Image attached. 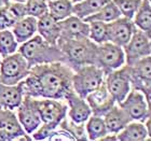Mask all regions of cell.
<instances>
[{"instance_id":"37","label":"cell","mask_w":151,"mask_h":141,"mask_svg":"<svg viewBox=\"0 0 151 141\" xmlns=\"http://www.w3.org/2000/svg\"><path fill=\"white\" fill-rule=\"evenodd\" d=\"M8 9L10 10V12L12 13L13 15L15 16L16 19H19L27 15L26 13V6L25 3L21 2H15V1H10V3L8 4Z\"/></svg>"},{"instance_id":"26","label":"cell","mask_w":151,"mask_h":141,"mask_svg":"<svg viewBox=\"0 0 151 141\" xmlns=\"http://www.w3.org/2000/svg\"><path fill=\"white\" fill-rule=\"evenodd\" d=\"M121 16L119 9L116 8V6L112 2V0H110L109 2H107L101 10H98L97 12L92 14V15L85 17L83 21L86 23L92 22V21H98V22H104V23H110L114 19H119Z\"/></svg>"},{"instance_id":"32","label":"cell","mask_w":151,"mask_h":141,"mask_svg":"<svg viewBox=\"0 0 151 141\" xmlns=\"http://www.w3.org/2000/svg\"><path fill=\"white\" fill-rule=\"evenodd\" d=\"M112 2L119 9L121 16L133 19L136 11L138 10L142 0H112Z\"/></svg>"},{"instance_id":"15","label":"cell","mask_w":151,"mask_h":141,"mask_svg":"<svg viewBox=\"0 0 151 141\" xmlns=\"http://www.w3.org/2000/svg\"><path fill=\"white\" fill-rule=\"evenodd\" d=\"M24 132L14 110L0 109V140H15Z\"/></svg>"},{"instance_id":"12","label":"cell","mask_w":151,"mask_h":141,"mask_svg":"<svg viewBox=\"0 0 151 141\" xmlns=\"http://www.w3.org/2000/svg\"><path fill=\"white\" fill-rule=\"evenodd\" d=\"M15 110L17 120L25 132L32 135L41 125L42 122L36 107V98L24 96L21 104Z\"/></svg>"},{"instance_id":"35","label":"cell","mask_w":151,"mask_h":141,"mask_svg":"<svg viewBox=\"0 0 151 141\" xmlns=\"http://www.w3.org/2000/svg\"><path fill=\"white\" fill-rule=\"evenodd\" d=\"M58 126L47 124V123H41V125L32 134V140H47L49 136L53 132L55 128Z\"/></svg>"},{"instance_id":"43","label":"cell","mask_w":151,"mask_h":141,"mask_svg":"<svg viewBox=\"0 0 151 141\" xmlns=\"http://www.w3.org/2000/svg\"><path fill=\"white\" fill-rule=\"evenodd\" d=\"M47 1H52V0H47Z\"/></svg>"},{"instance_id":"20","label":"cell","mask_w":151,"mask_h":141,"mask_svg":"<svg viewBox=\"0 0 151 141\" xmlns=\"http://www.w3.org/2000/svg\"><path fill=\"white\" fill-rule=\"evenodd\" d=\"M23 97L19 84L6 85L0 83V109L15 110L21 104Z\"/></svg>"},{"instance_id":"16","label":"cell","mask_w":151,"mask_h":141,"mask_svg":"<svg viewBox=\"0 0 151 141\" xmlns=\"http://www.w3.org/2000/svg\"><path fill=\"white\" fill-rule=\"evenodd\" d=\"M67 104V116L76 123H85L92 115V110L85 98L80 97L75 92H70L65 98Z\"/></svg>"},{"instance_id":"4","label":"cell","mask_w":151,"mask_h":141,"mask_svg":"<svg viewBox=\"0 0 151 141\" xmlns=\"http://www.w3.org/2000/svg\"><path fill=\"white\" fill-rule=\"evenodd\" d=\"M105 80L104 71L95 65H85L73 71V89L80 97L85 98L99 87Z\"/></svg>"},{"instance_id":"17","label":"cell","mask_w":151,"mask_h":141,"mask_svg":"<svg viewBox=\"0 0 151 141\" xmlns=\"http://www.w3.org/2000/svg\"><path fill=\"white\" fill-rule=\"evenodd\" d=\"M37 32L42 39L52 45H57V40L60 37L58 21L52 17L49 12L37 19Z\"/></svg>"},{"instance_id":"36","label":"cell","mask_w":151,"mask_h":141,"mask_svg":"<svg viewBox=\"0 0 151 141\" xmlns=\"http://www.w3.org/2000/svg\"><path fill=\"white\" fill-rule=\"evenodd\" d=\"M47 140L50 141H76L75 138L65 129L57 127L53 130V132L49 136Z\"/></svg>"},{"instance_id":"23","label":"cell","mask_w":151,"mask_h":141,"mask_svg":"<svg viewBox=\"0 0 151 141\" xmlns=\"http://www.w3.org/2000/svg\"><path fill=\"white\" fill-rule=\"evenodd\" d=\"M136 28L144 31L150 37L151 35V3L150 0H142L138 10L133 17Z\"/></svg>"},{"instance_id":"28","label":"cell","mask_w":151,"mask_h":141,"mask_svg":"<svg viewBox=\"0 0 151 141\" xmlns=\"http://www.w3.org/2000/svg\"><path fill=\"white\" fill-rule=\"evenodd\" d=\"M19 42L11 31V29L0 30V57H6L8 55L17 52Z\"/></svg>"},{"instance_id":"10","label":"cell","mask_w":151,"mask_h":141,"mask_svg":"<svg viewBox=\"0 0 151 141\" xmlns=\"http://www.w3.org/2000/svg\"><path fill=\"white\" fill-rule=\"evenodd\" d=\"M36 107L41 122L58 126L67 115V104L65 100L53 98H36Z\"/></svg>"},{"instance_id":"24","label":"cell","mask_w":151,"mask_h":141,"mask_svg":"<svg viewBox=\"0 0 151 141\" xmlns=\"http://www.w3.org/2000/svg\"><path fill=\"white\" fill-rule=\"evenodd\" d=\"M110 0H82L80 2L73 3V15L84 19L85 17L94 14L101 10Z\"/></svg>"},{"instance_id":"44","label":"cell","mask_w":151,"mask_h":141,"mask_svg":"<svg viewBox=\"0 0 151 141\" xmlns=\"http://www.w3.org/2000/svg\"><path fill=\"white\" fill-rule=\"evenodd\" d=\"M0 60H1V57H0Z\"/></svg>"},{"instance_id":"6","label":"cell","mask_w":151,"mask_h":141,"mask_svg":"<svg viewBox=\"0 0 151 141\" xmlns=\"http://www.w3.org/2000/svg\"><path fill=\"white\" fill-rule=\"evenodd\" d=\"M94 65L104 71L105 75L125 65V55L123 47L106 41L97 44Z\"/></svg>"},{"instance_id":"39","label":"cell","mask_w":151,"mask_h":141,"mask_svg":"<svg viewBox=\"0 0 151 141\" xmlns=\"http://www.w3.org/2000/svg\"><path fill=\"white\" fill-rule=\"evenodd\" d=\"M103 141H109V140H118V137H116V134H111V132H108L106 135L101 139Z\"/></svg>"},{"instance_id":"29","label":"cell","mask_w":151,"mask_h":141,"mask_svg":"<svg viewBox=\"0 0 151 141\" xmlns=\"http://www.w3.org/2000/svg\"><path fill=\"white\" fill-rule=\"evenodd\" d=\"M23 96H29L32 98H41V86L40 82L34 73L30 72L27 74L23 81L19 83Z\"/></svg>"},{"instance_id":"14","label":"cell","mask_w":151,"mask_h":141,"mask_svg":"<svg viewBox=\"0 0 151 141\" xmlns=\"http://www.w3.org/2000/svg\"><path fill=\"white\" fill-rule=\"evenodd\" d=\"M85 100L91 108L92 114L97 116H104L108 110L116 104L111 94L108 92L105 83H103L95 91L91 92L85 97Z\"/></svg>"},{"instance_id":"9","label":"cell","mask_w":151,"mask_h":141,"mask_svg":"<svg viewBox=\"0 0 151 141\" xmlns=\"http://www.w3.org/2000/svg\"><path fill=\"white\" fill-rule=\"evenodd\" d=\"M119 104L126 112L131 121L144 123L150 117V102L142 92L131 89L124 100Z\"/></svg>"},{"instance_id":"31","label":"cell","mask_w":151,"mask_h":141,"mask_svg":"<svg viewBox=\"0 0 151 141\" xmlns=\"http://www.w3.org/2000/svg\"><path fill=\"white\" fill-rule=\"evenodd\" d=\"M93 42L96 44H101L108 41L107 36V23L92 21L88 22V36Z\"/></svg>"},{"instance_id":"30","label":"cell","mask_w":151,"mask_h":141,"mask_svg":"<svg viewBox=\"0 0 151 141\" xmlns=\"http://www.w3.org/2000/svg\"><path fill=\"white\" fill-rule=\"evenodd\" d=\"M58 127L65 129L69 132L70 135L73 136L75 140H88V136H86V132H85V125L84 123H76L68 117L65 116L62 122L60 123Z\"/></svg>"},{"instance_id":"34","label":"cell","mask_w":151,"mask_h":141,"mask_svg":"<svg viewBox=\"0 0 151 141\" xmlns=\"http://www.w3.org/2000/svg\"><path fill=\"white\" fill-rule=\"evenodd\" d=\"M17 19L10 12L8 6L0 8V30L11 29L16 23Z\"/></svg>"},{"instance_id":"5","label":"cell","mask_w":151,"mask_h":141,"mask_svg":"<svg viewBox=\"0 0 151 141\" xmlns=\"http://www.w3.org/2000/svg\"><path fill=\"white\" fill-rule=\"evenodd\" d=\"M30 67L27 60L19 52L2 57L0 60V83L16 85L29 73Z\"/></svg>"},{"instance_id":"7","label":"cell","mask_w":151,"mask_h":141,"mask_svg":"<svg viewBox=\"0 0 151 141\" xmlns=\"http://www.w3.org/2000/svg\"><path fill=\"white\" fill-rule=\"evenodd\" d=\"M129 66L132 89L142 92L150 102L151 96V56H146Z\"/></svg>"},{"instance_id":"22","label":"cell","mask_w":151,"mask_h":141,"mask_svg":"<svg viewBox=\"0 0 151 141\" xmlns=\"http://www.w3.org/2000/svg\"><path fill=\"white\" fill-rule=\"evenodd\" d=\"M120 141H146L150 140V134L145 124L138 121H131L120 132L116 134Z\"/></svg>"},{"instance_id":"3","label":"cell","mask_w":151,"mask_h":141,"mask_svg":"<svg viewBox=\"0 0 151 141\" xmlns=\"http://www.w3.org/2000/svg\"><path fill=\"white\" fill-rule=\"evenodd\" d=\"M17 52L24 56L30 68L42 64H50L55 62L64 63V55L60 47L57 45L47 43L39 35H35L29 40L21 43Z\"/></svg>"},{"instance_id":"40","label":"cell","mask_w":151,"mask_h":141,"mask_svg":"<svg viewBox=\"0 0 151 141\" xmlns=\"http://www.w3.org/2000/svg\"><path fill=\"white\" fill-rule=\"evenodd\" d=\"M11 0H0V8H3V6H6L10 3Z\"/></svg>"},{"instance_id":"18","label":"cell","mask_w":151,"mask_h":141,"mask_svg":"<svg viewBox=\"0 0 151 141\" xmlns=\"http://www.w3.org/2000/svg\"><path fill=\"white\" fill-rule=\"evenodd\" d=\"M60 38H79L88 36V23L76 15H70L63 21H58Z\"/></svg>"},{"instance_id":"41","label":"cell","mask_w":151,"mask_h":141,"mask_svg":"<svg viewBox=\"0 0 151 141\" xmlns=\"http://www.w3.org/2000/svg\"><path fill=\"white\" fill-rule=\"evenodd\" d=\"M11 1H15V2H21V3H25L27 0H11Z\"/></svg>"},{"instance_id":"27","label":"cell","mask_w":151,"mask_h":141,"mask_svg":"<svg viewBox=\"0 0 151 141\" xmlns=\"http://www.w3.org/2000/svg\"><path fill=\"white\" fill-rule=\"evenodd\" d=\"M47 9L52 17L56 21H63L73 14V3L71 0H52L47 1Z\"/></svg>"},{"instance_id":"21","label":"cell","mask_w":151,"mask_h":141,"mask_svg":"<svg viewBox=\"0 0 151 141\" xmlns=\"http://www.w3.org/2000/svg\"><path fill=\"white\" fill-rule=\"evenodd\" d=\"M11 31L19 43L29 40L37 34V19L34 16L26 15L16 21Z\"/></svg>"},{"instance_id":"38","label":"cell","mask_w":151,"mask_h":141,"mask_svg":"<svg viewBox=\"0 0 151 141\" xmlns=\"http://www.w3.org/2000/svg\"><path fill=\"white\" fill-rule=\"evenodd\" d=\"M21 140H24V141H30V140H32V135H29V134H27V132H24L23 135H21V136H19L17 138L15 139V141H21Z\"/></svg>"},{"instance_id":"33","label":"cell","mask_w":151,"mask_h":141,"mask_svg":"<svg viewBox=\"0 0 151 141\" xmlns=\"http://www.w3.org/2000/svg\"><path fill=\"white\" fill-rule=\"evenodd\" d=\"M25 6L27 15L34 16L36 19H39L40 16L49 12L47 0H27Z\"/></svg>"},{"instance_id":"11","label":"cell","mask_w":151,"mask_h":141,"mask_svg":"<svg viewBox=\"0 0 151 141\" xmlns=\"http://www.w3.org/2000/svg\"><path fill=\"white\" fill-rule=\"evenodd\" d=\"M125 55V64L132 65L140 58L151 55L150 37L144 31L136 28L129 41L123 47Z\"/></svg>"},{"instance_id":"1","label":"cell","mask_w":151,"mask_h":141,"mask_svg":"<svg viewBox=\"0 0 151 141\" xmlns=\"http://www.w3.org/2000/svg\"><path fill=\"white\" fill-rule=\"evenodd\" d=\"M40 82L41 97L65 100L73 92V70L62 62L37 65L30 68Z\"/></svg>"},{"instance_id":"13","label":"cell","mask_w":151,"mask_h":141,"mask_svg":"<svg viewBox=\"0 0 151 141\" xmlns=\"http://www.w3.org/2000/svg\"><path fill=\"white\" fill-rule=\"evenodd\" d=\"M135 30L136 26L132 19L120 16L119 19L107 23L108 41L123 47L129 41Z\"/></svg>"},{"instance_id":"42","label":"cell","mask_w":151,"mask_h":141,"mask_svg":"<svg viewBox=\"0 0 151 141\" xmlns=\"http://www.w3.org/2000/svg\"><path fill=\"white\" fill-rule=\"evenodd\" d=\"M80 1H82V0H71V2H73V3H77V2H80Z\"/></svg>"},{"instance_id":"25","label":"cell","mask_w":151,"mask_h":141,"mask_svg":"<svg viewBox=\"0 0 151 141\" xmlns=\"http://www.w3.org/2000/svg\"><path fill=\"white\" fill-rule=\"evenodd\" d=\"M84 125L88 140H101L106 134H108L103 116H97L92 114L86 120Z\"/></svg>"},{"instance_id":"19","label":"cell","mask_w":151,"mask_h":141,"mask_svg":"<svg viewBox=\"0 0 151 141\" xmlns=\"http://www.w3.org/2000/svg\"><path fill=\"white\" fill-rule=\"evenodd\" d=\"M103 119H104L105 125H106L108 132L116 134V135L121 132L131 122V119L129 117V115L120 107L119 104H113L106 112V114L103 116Z\"/></svg>"},{"instance_id":"2","label":"cell","mask_w":151,"mask_h":141,"mask_svg":"<svg viewBox=\"0 0 151 141\" xmlns=\"http://www.w3.org/2000/svg\"><path fill=\"white\" fill-rule=\"evenodd\" d=\"M57 47L64 55V64L75 71L85 65H94L97 44L88 37L58 38Z\"/></svg>"},{"instance_id":"8","label":"cell","mask_w":151,"mask_h":141,"mask_svg":"<svg viewBox=\"0 0 151 141\" xmlns=\"http://www.w3.org/2000/svg\"><path fill=\"white\" fill-rule=\"evenodd\" d=\"M104 83L116 104L122 102L126 95L132 89L129 66L125 64L124 66L107 73L105 75Z\"/></svg>"}]
</instances>
